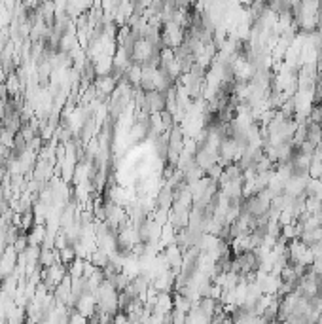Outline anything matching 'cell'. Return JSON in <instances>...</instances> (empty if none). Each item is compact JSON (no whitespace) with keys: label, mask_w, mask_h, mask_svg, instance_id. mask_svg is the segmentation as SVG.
<instances>
[{"label":"cell","mask_w":322,"mask_h":324,"mask_svg":"<svg viewBox=\"0 0 322 324\" xmlns=\"http://www.w3.org/2000/svg\"><path fill=\"white\" fill-rule=\"evenodd\" d=\"M307 140H309V142H313L314 146L320 144V142H322V129H320V125L307 121Z\"/></svg>","instance_id":"cell-1"},{"label":"cell","mask_w":322,"mask_h":324,"mask_svg":"<svg viewBox=\"0 0 322 324\" xmlns=\"http://www.w3.org/2000/svg\"><path fill=\"white\" fill-rule=\"evenodd\" d=\"M222 175H224V167H222L220 163H214L212 167H209V169L205 171V177H207V179H211L212 182H218Z\"/></svg>","instance_id":"cell-2"}]
</instances>
